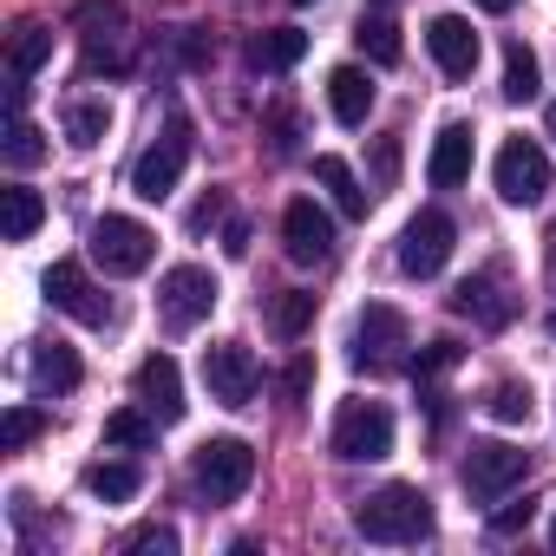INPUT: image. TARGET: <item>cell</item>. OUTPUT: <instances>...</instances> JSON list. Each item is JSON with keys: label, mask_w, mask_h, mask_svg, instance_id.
<instances>
[{"label": "cell", "mask_w": 556, "mask_h": 556, "mask_svg": "<svg viewBox=\"0 0 556 556\" xmlns=\"http://www.w3.org/2000/svg\"><path fill=\"white\" fill-rule=\"evenodd\" d=\"M151 255H157V236L138 216H99L92 223V262L105 275H144Z\"/></svg>", "instance_id": "7"}, {"label": "cell", "mask_w": 556, "mask_h": 556, "mask_svg": "<svg viewBox=\"0 0 556 556\" xmlns=\"http://www.w3.org/2000/svg\"><path fill=\"white\" fill-rule=\"evenodd\" d=\"M0 157H8L14 170H34L40 157H47V138H40V125H27L21 112L8 118V138H0Z\"/></svg>", "instance_id": "30"}, {"label": "cell", "mask_w": 556, "mask_h": 556, "mask_svg": "<svg viewBox=\"0 0 556 556\" xmlns=\"http://www.w3.org/2000/svg\"><path fill=\"white\" fill-rule=\"evenodd\" d=\"M73 21L86 27V40H118L125 34V8H118V0H86Z\"/></svg>", "instance_id": "32"}, {"label": "cell", "mask_w": 556, "mask_h": 556, "mask_svg": "<svg viewBox=\"0 0 556 556\" xmlns=\"http://www.w3.org/2000/svg\"><path fill=\"white\" fill-rule=\"evenodd\" d=\"M530 517H536V504L523 497V504H504V510H491V530H497V536H510V530H523Z\"/></svg>", "instance_id": "38"}, {"label": "cell", "mask_w": 556, "mask_h": 556, "mask_svg": "<svg viewBox=\"0 0 556 556\" xmlns=\"http://www.w3.org/2000/svg\"><path fill=\"white\" fill-rule=\"evenodd\" d=\"M549 262H556V249H549Z\"/></svg>", "instance_id": "46"}, {"label": "cell", "mask_w": 556, "mask_h": 556, "mask_svg": "<svg viewBox=\"0 0 556 556\" xmlns=\"http://www.w3.org/2000/svg\"><path fill=\"white\" fill-rule=\"evenodd\" d=\"M354 40H361V53H367L374 66H400V27H393L387 14L361 21V27H354Z\"/></svg>", "instance_id": "31"}, {"label": "cell", "mask_w": 556, "mask_h": 556, "mask_svg": "<svg viewBox=\"0 0 556 556\" xmlns=\"http://www.w3.org/2000/svg\"><path fill=\"white\" fill-rule=\"evenodd\" d=\"M302 53H308V34H302V27H262V34L249 40V66H255V73H289Z\"/></svg>", "instance_id": "21"}, {"label": "cell", "mask_w": 556, "mask_h": 556, "mask_svg": "<svg viewBox=\"0 0 556 556\" xmlns=\"http://www.w3.org/2000/svg\"><path fill=\"white\" fill-rule=\"evenodd\" d=\"M0 203H8V242H27L40 223H47V203H40V190H27V184H14V190H0Z\"/></svg>", "instance_id": "28"}, {"label": "cell", "mask_w": 556, "mask_h": 556, "mask_svg": "<svg viewBox=\"0 0 556 556\" xmlns=\"http://www.w3.org/2000/svg\"><path fill=\"white\" fill-rule=\"evenodd\" d=\"M523 471H530V452H517V445H504V439H484V445H471L465 452V491L478 497V504H497L510 484H523Z\"/></svg>", "instance_id": "8"}, {"label": "cell", "mask_w": 556, "mask_h": 556, "mask_svg": "<svg viewBox=\"0 0 556 556\" xmlns=\"http://www.w3.org/2000/svg\"><path fill=\"white\" fill-rule=\"evenodd\" d=\"M354 530L367 543H419V536H432V497L419 484H387L354 504Z\"/></svg>", "instance_id": "1"}, {"label": "cell", "mask_w": 556, "mask_h": 556, "mask_svg": "<svg viewBox=\"0 0 556 556\" xmlns=\"http://www.w3.org/2000/svg\"><path fill=\"white\" fill-rule=\"evenodd\" d=\"M308 387H315V361H308V354H295V361H289V374H282V393H289V400H308Z\"/></svg>", "instance_id": "36"}, {"label": "cell", "mask_w": 556, "mask_h": 556, "mask_svg": "<svg viewBox=\"0 0 556 556\" xmlns=\"http://www.w3.org/2000/svg\"><path fill=\"white\" fill-rule=\"evenodd\" d=\"M268 328L282 334V341H302L315 328V295L308 289H282V295L268 302Z\"/></svg>", "instance_id": "25"}, {"label": "cell", "mask_w": 556, "mask_h": 556, "mask_svg": "<svg viewBox=\"0 0 556 556\" xmlns=\"http://www.w3.org/2000/svg\"><path fill=\"white\" fill-rule=\"evenodd\" d=\"M426 47H432V60H439L445 79H471V73H478V53H484L465 14H439V21L426 27Z\"/></svg>", "instance_id": "14"}, {"label": "cell", "mask_w": 556, "mask_h": 556, "mask_svg": "<svg viewBox=\"0 0 556 556\" xmlns=\"http://www.w3.org/2000/svg\"><path fill=\"white\" fill-rule=\"evenodd\" d=\"M138 465H125V458H99V465H86V491L99 497V504H131L138 497Z\"/></svg>", "instance_id": "22"}, {"label": "cell", "mask_w": 556, "mask_h": 556, "mask_svg": "<svg viewBox=\"0 0 556 556\" xmlns=\"http://www.w3.org/2000/svg\"><path fill=\"white\" fill-rule=\"evenodd\" d=\"M328 112H334L341 125H367V112H374V79H367L361 66H334V73H328Z\"/></svg>", "instance_id": "19"}, {"label": "cell", "mask_w": 556, "mask_h": 556, "mask_svg": "<svg viewBox=\"0 0 556 556\" xmlns=\"http://www.w3.org/2000/svg\"><path fill=\"white\" fill-rule=\"evenodd\" d=\"M315 177L334 190V203H341L348 216H367V190H361V177H354V164H348V157L321 151V157H315Z\"/></svg>", "instance_id": "26"}, {"label": "cell", "mask_w": 556, "mask_h": 556, "mask_svg": "<svg viewBox=\"0 0 556 556\" xmlns=\"http://www.w3.org/2000/svg\"><path fill=\"white\" fill-rule=\"evenodd\" d=\"M34 432H40V413L34 406H8V419H0V452L34 445Z\"/></svg>", "instance_id": "34"}, {"label": "cell", "mask_w": 556, "mask_h": 556, "mask_svg": "<svg viewBox=\"0 0 556 556\" xmlns=\"http://www.w3.org/2000/svg\"><path fill=\"white\" fill-rule=\"evenodd\" d=\"M406 348H413L406 315L387 308V302H367L361 321H354V367H367V374H400V367H413Z\"/></svg>", "instance_id": "2"}, {"label": "cell", "mask_w": 556, "mask_h": 556, "mask_svg": "<svg viewBox=\"0 0 556 556\" xmlns=\"http://www.w3.org/2000/svg\"><path fill=\"white\" fill-rule=\"evenodd\" d=\"M255 380H262V367H255V354H249L242 341L203 348V387H210L216 406H249V400H255Z\"/></svg>", "instance_id": "12"}, {"label": "cell", "mask_w": 556, "mask_h": 556, "mask_svg": "<svg viewBox=\"0 0 556 556\" xmlns=\"http://www.w3.org/2000/svg\"><path fill=\"white\" fill-rule=\"evenodd\" d=\"M47 302L60 308V315H73V321H86V328H105L112 321V302L99 295V282L86 275V262H73V255H60L53 268H47Z\"/></svg>", "instance_id": "10"}, {"label": "cell", "mask_w": 556, "mask_h": 556, "mask_svg": "<svg viewBox=\"0 0 556 556\" xmlns=\"http://www.w3.org/2000/svg\"><path fill=\"white\" fill-rule=\"evenodd\" d=\"M157 426H164V419H157L151 406H144V413L125 406V413L105 419V445H118V452H151V445H157Z\"/></svg>", "instance_id": "24"}, {"label": "cell", "mask_w": 556, "mask_h": 556, "mask_svg": "<svg viewBox=\"0 0 556 556\" xmlns=\"http://www.w3.org/2000/svg\"><path fill=\"white\" fill-rule=\"evenodd\" d=\"M138 400H144L164 426L184 419V374H177L170 354H144V361H138Z\"/></svg>", "instance_id": "15"}, {"label": "cell", "mask_w": 556, "mask_h": 556, "mask_svg": "<svg viewBox=\"0 0 556 556\" xmlns=\"http://www.w3.org/2000/svg\"><path fill=\"white\" fill-rule=\"evenodd\" d=\"M282 249H289V262H302V268H321V262L334 255V223H328V210H321L315 197H295V203L282 210Z\"/></svg>", "instance_id": "13"}, {"label": "cell", "mask_w": 556, "mask_h": 556, "mask_svg": "<svg viewBox=\"0 0 556 556\" xmlns=\"http://www.w3.org/2000/svg\"><path fill=\"white\" fill-rule=\"evenodd\" d=\"M190 478H197V491L210 497V504H236L249 484H255V452H249V439H203L197 445V458H190Z\"/></svg>", "instance_id": "3"}, {"label": "cell", "mask_w": 556, "mask_h": 556, "mask_svg": "<svg viewBox=\"0 0 556 556\" xmlns=\"http://www.w3.org/2000/svg\"><path fill=\"white\" fill-rule=\"evenodd\" d=\"M549 138H556V105H549Z\"/></svg>", "instance_id": "43"}, {"label": "cell", "mask_w": 556, "mask_h": 556, "mask_svg": "<svg viewBox=\"0 0 556 556\" xmlns=\"http://www.w3.org/2000/svg\"><path fill=\"white\" fill-rule=\"evenodd\" d=\"M458 354H465L458 341H432V348H419V354H413V367H406V374L426 387V380H439L445 367H458Z\"/></svg>", "instance_id": "33"}, {"label": "cell", "mask_w": 556, "mask_h": 556, "mask_svg": "<svg viewBox=\"0 0 556 556\" xmlns=\"http://www.w3.org/2000/svg\"><path fill=\"white\" fill-rule=\"evenodd\" d=\"M471 177V125H445L432 138V157H426V184L432 190H458Z\"/></svg>", "instance_id": "16"}, {"label": "cell", "mask_w": 556, "mask_h": 556, "mask_svg": "<svg viewBox=\"0 0 556 556\" xmlns=\"http://www.w3.org/2000/svg\"><path fill=\"white\" fill-rule=\"evenodd\" d=\"M549 543H556V517H549Z\"/></svg>", "instance_id": "44"}, {"label": "cell", "mask_w": 556, "mask_h": 556, "mask_svg": "<svg viewBox=\"0 0 556 556\" xmlns=\"http://www.w3.org/2000/svg\"><path fill=\"white\" fill-rule=\"evenodd\" d=\"M374 177H380V190L400 177V138H380V144H374Z\"/></svg>", "instance_id": "37"}, {"label": "cell", "mask_w": 556, "mask_h": 556, "mask_svg": "<svg viewBox=\"0 0 556 556\" xmlns=\"http://www.w3.org/2000/svg\"><path fill=\"white\" fill-rule=\"evenodd\" d=\"M268 138L275 151H295V112H268Z\"/></svg>", "instance_id": "39"}, {"label": "cell", "mask_w": 556, "mask_h": 556, "mask_svg": "<svg viewBox=\"0 0 556 556\" xmlns=\"http://www.w3.org/2000/svg\"><path fill=\"white\" fill-rule=\"evenodd\" d=\"M295 8H308V0H295Z\"/></svg>", "instance_id": "45"}, {"label": "cell", "mask_w": 556, "mask_h": 556, "mask_svg": "<svg viewBox=\"0 0 556 556\" xmlns=\"http://www.w3.org/2000/svg\"><path fill=\"white\" fill-rule=\"evenodd\" d=\"M491 177H497V197H504V203H543V190H549V157H543L536 138H504Z\"/></svg>", "instance_id": "11"}, {"label": "cell", "mask_w": 556, "mask_h": 556, "mask_svg": "<svg viewBox=\"0 0 556 556\" xmlns=\"http://www.w3.org/2000/svg\"><path fill=\"white\" fill-rule=\"evenodd\" d=\"M184 164H190V118L177 112V118L157 131V144H151V151H138V164H131V197H144V203H164V197L177 190Z\"/></svg>", "instance_id": "4"}, {"label": "cell", "mask_w": 556, "mask_h": 556, "mask_svg": "<svg viewBox=\"0 0 556 556\" xmlns=\"http://www.w3.org/2000/svg\"><path fill=\"white\" fill-rule=\"evenodd\" d=\"M79 387V354L66 348V341H40L34 348V393L40 400H60V393H73Z\"/></svg>", "instance_id": "20"}, {"label": "cell", "mask_w": 556, "mask_h": 556, "mask_svg": "<svg viewBox=\"0 0 556 556\" xmlns=\"http://www.w3.org/2000/svg\"><path fill=\"white\" fill-rule=\"evenodd\" d=\"M452 308H458V315H471L478 328H504V321H510V295H504V275H497V268H484V275H471V282H458Z\"/></svg>", "instance_id": "17"}, {"label": "cell", "mask_w": 556, "mask_h": 556, "mask_svg": "<svg viewBox=\"0 0 556 556\" xmlns=\"http://www.w3.org/2000/svg\"><path fill=\"white\" fill-rule=\"evenodd\" d=\"M47 60H53V34H47V27H21L14 47H8V105H14V112H21V99H27V79H34Z\"/></svg>", "instance_id": "18"}, {"label": "cell", "mask_w": 556, "mask_h": 556, "mask_svg": "<svg viewBox=\"0 0 556 556\" xmlns=\"http://www.w3.org/2000/svg\"><path fill=\"white\" fill-rule=\"evenodd\" d=\"M223 249H229V255H249V229H242V223H229V229H223Z\"/></svg>", "instance_id": "41"}, {"label": "cell", "mask_w": 556, "mask_h": 556, "mask_svg": "<svg viewBox=\"0 0 556 556\" xmlns=\"http://www.w3.org/2000/svg\"><path fill=\"white\" fill-rule=\"evenodd\" d=\"M504 99H510V105H530V99H536V53H530L523 40L504 47Z\"/></svg>", "instance_id": "29"}, {"label": "cell", "mask_w": 556, "mask_h": 556, "mask_svg": "<svg viewBox=\"0 0 556 556\" xmlns=\"http://www.w3.org/2000/svg\"><path fill=\"white\" fill-rule=\"evenodd\" d=\"M452 242H458V223L445 210H419L406 223V236H400V268L413 275V282H432V275L445 268V255H452Z\"/></svg>", "instance_id": "9"}, {"label": "cell", "mask_w": 556, "mask_h": 556, "mask_svg": "<svg viewBox=\"0 0 556 556\" xmlns=\"http://www.w3.org/2000/svg\"><path fill=\"white\" fill-rule=\"evenodd\" d=\"M478 8H484V14H510V8H517V0H478Z\"/></svg>", "instance_id": "42"}, {"label": "cell", "mask_w": 556, "mask_h": 556, "mask_svg": "<svg viewBox=\"0 0 556 556\" xmlns=\"http://www.w3.org/2000/svg\"><path fill=\"white\" fill-rule=\"evenodd\" d=\"M210 223H223V190H210V197H203V203L190 210V229H197V236H203Z\"/></svg>", "instance_id": "40"}, {"label": "cell", "mask_w": 556, "mask_h": 556, "mask_svg": "<svg viewBox=\"0 0 556 556\" xmlns=\"http://www.w3.org/2000/svg\"><path fill=\"white\" fill-rule=\"evenodd\" d=\"M60 125H66V144H73V151H92V144L112 131V105H105V99H73Z\"/></svg>", "instance_id": "23"}, {"label": "cell", "mask_w": 556, "mask_h": 556, "mask_svg": "<svg viewBox=\"0 0 556 556\" xmlns=\"http://www.w3.org/2000/svg\"><path fill=\"white\" fill-rule=\"evenodd\" d=\"M125 549H131V556H170V549H177V530H170V523H138V530L125 536Z\"/></svg>", "instance_id": "35"}, {"label": "cell", "mask_w": 556, "mask_h": 556, "mask_svg": "<svg viewBox=\"0 0 556 556\" xmlns=\"http://www.w3.org/2000/svg\"><path fill=\"white\" fill-rule=\"evenodd\" d=\"M484 413L504 419V426H530V419H536V393H530V380H497V387L484 393Z\"/></svg>", "instance_id": "27"}, {"label": "cell", "mask_w": 556, "mask_h": 556, "mask_svg": "<svg viewBox=\"0 0 556 556\" xmlns=\"http://www.w3.org/2000/svg\"><path fill=\"white\" fill-rule=\"evenodd\" d=\"M387 452H393V413H387L380 400H348V406L334 413V458L374 465V458H387Z\"/></svg>", "instance_id": "5"}, {"label": "cell", "mask_w": 556, "mask_h": 556, "mask_svg": "<svg viewBox=\"0 0 556 556\" xmlns=\"http://www.w3.org/2000/svg\"><path fill=\"white\" fill-rule=\"evenodd\" d=\"M210 308H216V275L203 268V262H177V268H164V282H157V315H164V328H197V321H210Z\"/></svg>", "instance_id": "6"}]
</instances>
